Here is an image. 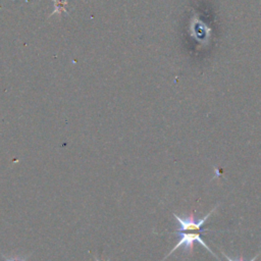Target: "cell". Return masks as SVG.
<instances>
[{
	"mask_svg": "<svg viewBox=\"0 0 261 261\" xmlns=\"http://www.w3.org/2000/svg\"><path fill=\"white\" fill-rule=\"evenodd\" d=\"M175 233H177L179 236V240L177 242V244L173 247V249L167 254V256L171 255L176 249L180 248V247H184L185 248V251H188L189 253H193L194 251V243L197 242L199 243L202 247H204L206 250H208V252L210 254H212L215 258H217V256L210 250V248L206 245V243L202 240L201 238V234H200V231L198 232H193V233H188V232H182V231H175ZM166 256V257H167ZM165 257V258H166Z\"/></svg>",
	"mask_w": 261,
	"mask_h": 261,
	"instance_id": "cell-1",
	"label": "cell"
},
{
	"mask_svg": "<svg viewBox=\"0 0 261 261\" xmlns=\"http://www.w3.org/2000/svg\"><path fill=\"white\" fill-rule=\"evenodd\" d=\"M222 254H223V256L227 259V261H245V259H244V257L243 256H240V258H238V259H232V258H230L228 255H226L224 252H222ZM261 254V252H259L255 257H253L250 261H255L257 258H258V256Z\"/></svg>",
	"mask_w": 261,
	"mask_h": 261,
	"instance_id": "cell-2",
	"label": "cell"
},
{
	"mask_svg": "<svg viewBox=\"0 0 261 261\" xmlns=\"http://www.w3.org/2000/svg\"><path fill=\"white\" fill-rule=\"evenodd\" d=\"M7 261H23V260L19 258H11V259H7Z\"/></svg>",
	"mask_w": 261,
	"mask_h": 261,
	"instance_id": "cell-3",
	"label": "cell"
}]
</instances>
